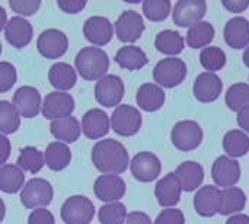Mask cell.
I'll return each instance as SVG.
<instances>
[{"mask_svg": "<svg viewBox=\"0 0 249 224\" xmlns=\"http://www.w3.org/2000/svg\"><path fill=\"white\" fill-rule=\"evenodd\" d=\"M127 214V208L123 203H109L99 208L98 219L101 224H123Z\"/></svg>", "mask_w": 249, "mask_h": 224, "instance_id": "39", "label": "cell"}, {"mask_svg": "<svg viewBox=\"0 0 249 224\" xmlns=\"http://www.w3.org/2000/svg\"><path fill=\"white\" fill-rule=\"evenodd\" d=\"M25 185V172L16 165H4L0 168V191L4 194H16Z\"/></svg>", "mask_w": 249, "mask_h": 224, "instance_id": "32", "label": "cell"}, {"mask_svg": "<svg viewBox=\"0 0 249 224\" xmlns=\"http://www.w3.org/2000/svg\"><path fill=\"white\" fill-rule=\"evenodd\" d=\"M123 224H153L152 219L143 211H133L127 214V219Z\"/></svg>", "mask_w": 249, "mask_h": 224, "instance_id": "47", "label": "cell"}, {"mask_svg": "<svg viewBox=\"0 0 249 224\" xmlns=\"http://www.w3.org/2000/svg\"><path fill=\"white\" fill-rule=\"evenodd\" d=\"M4 216H6V206H4L3 200L0 198V224L4 220Z\"/></svg>", "mask_w": 249, "mask_h": 224, "instance_id": "52", "label": "cell"}, {"mask_svg": "<svg viewBox=\"0 0 249 224\" xmlns=\"http://www.w3.org/2000/svg\"><path fill=\"white\" fill-rule=\"evenodd\" d=\"M50 131L57 138V141L69 144V143H74L79 140V137L82 134V125L77 118L66 117L61 120L51 121Z\"/></svg>", "mask_w": 249, "mask_h": 224, "instance_id": "27", "label": "cell"}, {"mask_svg": "<svg viewBox=\"0 0 249 224\" xmlns=\"http://www.w3.org/2000/svg\"><path fill=\"white\" fill-rule=\"evenodd\" d=\"M212 179L216 187L223 190L235 187L241 179V165L238 160L225 156H219L212 166Z\"/></svg>", "mask_w": 249, "mask_h": 224, "instance_id": "14", "label": "cell"}, {"mask_svg": "<svg viewBox=\"0 0 249 224\" xmlns=\"http://www.w3.org/2000/svg\"><path fill=\"white\" fill-rule=\"evenodd\" d=\"M111 128L121 137H133L142 128V114L131 105H118L111 115Z\"/></svg>", "mask_w": 249, "mask_h": 224, "instance_id": "7", "label": "cell"}, {"mask_svg": "<svg viewBox=\"0 0 249 224\" xmlns=\"http://www.w3.org/2000/svg\"><path fill=\"white\" fill-rule=\"evenodd\" d=\"M206 12V0H179L174 7L172 20L179 28H191L193 25L201 22Z\"/></svg>", "mask_w": 249, "mask_h": 224, "instance_id": "11", "label": "cell"}, {"mask_svg": "<svg viewBox=\"0 0 249 224\" xmlns=\"http://www.w3.org/2000/svg\"><path fill=\"white\" fill-rule=\"evenodd\" d=\"M136 102L140 109L146 112H156L165 103V92L155 83H144L137 90Z\"/></svg>", "mask_w": 249, "mask_h": 224, "instance_id": "25", "label": "cell"}, {"mask_svg": "<svg viewBox=\"0 0 249 224\" xmlns=\"http://www.w3.org/2000/svg\"><path fill=\"white\" fill-rule=\"evenodd\" d=\"M153 224H185V216L178 208H165L159 213Z\"/></svg>", "mask_w": 249, "mask_h": 224, "instance_id": "43", "label": "cell"}, {"mask_svg": "<svg viewBox=\"0 0 249 224\" xmlns=\"http://www.w3.org/2000/svg\"><path fill=\"white\" fill-rule=\"evenodd\" d=\"M111 128L109 117L105 111L93 108L89 109L82 118V131L90 140H99L108 134Z\"/></svg>", "mask_w": 249, "mask_h": 224, "instance_id": "23", "label": "cell"}, {"mask_svg": "<svg viewBox=\"0 0 249 224\" xmlns=\"http://www.w3.org/2000/svg\"><path fill=\"white\" fill-rule=\"evenodd\" d=\"M125 93L124 82L117 74H107L95 85V99L105 108L118 106Z\"/></svg>", "mask_w": 249, "mask_h": 224, "instance_id": "8", "label": "cell"}, {"mask_svg": "<svg viewBox=\"0 0 249 224\" xmlns=\"http://www.w3.org/2000/svg\"><path fill=\"white\" fill-rule=\"evenodd\" d=\"M0 54H1V44H0Z\"/></svg>", "mask_w": 249, "mask_h": 224, "instance_id": "54", "label": "cell"}, {"mask_svg": "<svg viewBox=\"0 0 249 224\" xmlns=\"http://www.w3.org/2000/svg\"><path fill=\"white\" fill-rule=\"evenodd\" d=\"M222 191L214 185L201 187L194 195V210L198 216L210 219L220 213Z\"/></svg>", "mask_w": 249, "mask_h": 224, "instance_id": "17", "label": "cell"}, {"mask_svg": "<svg viewBox=\"0 0 249 224\" xmlns=\"http://www.w3.org/2000/svg\"><path fill=\"white\" fill-rule=\"evenodd\" d=\"M204 133L197 121L184 120L174 125L171 131L172 144L181 152H193L200 147Z\"/></svg>", "mask_w": 249, "mask_h": 224, "instance_id": "5", "label": "cell"}, {"mask_svg": "<svg viewBox=\"0 0 249 224\" xmlns=\"http://www.w3.org/2000/svg\"><path fill=\"white\" fill-rule=\"evenodd\" d=\"M236 121H238V125L242 128V131L249 134V106L242 109L241 112H238Z\"/></svg>", "mask_w": 249, "mask_h": 224, "instance_id": "49", "label": "cell"}, {"mask_svg": "<svg viewBox=\"0 0 249 224\" xmlns=\"http://www.w3.org/2000/svg\"><path fill=\"white\" fill-rule=\"evenodd\" d=\"M125 182L118 175H101L93 185L95 197L105 203H120V200L125 195Z\"/></svg>", "mask_w": 249, "mask_h": 224, "instance_id": "15", "label": "cell"}, {"mask_svg": "<svg viewBox=\"0 0 249 224\" xmlns=\"http://www.w3.org/2000/svg\"><path fill=\"white\" fill-rule=\"evenodd\" d=\"M92 163L102 175H120L127 171L130 157L127 149L120 141L105 138L93 146Z\"/></svg>", "mask_w": 249, "mask_h": 224, "instance_id": "1", "label": "cell"}, {"mask_svg": "<svg viewBox=\"0 0 249 224\" xmlns=\"http://www.w3.org/2000/svg\"><path fill=\"white\" fill-rule=\"evenodd\" d=\"M155 47L159 52L168 55V57H177L184 51L185 39L182 35L172 29L160 31L155 38Z\"/></svg>", "mask_w": 249, "mask_h": 224, "instance_id": "30", "label": "cell"}, {"mask_svg": "<svg viewBox=\"0 0 249 224\" xmlns=\"http://www.w3.org/2000/svg\"><path fill=\"white\" fill-rule=\"evenodd\" d=\"M228 108L233 112H241L249 106V85L248 83H235L232 85L225 96Z\"/></svg>", "mask_w": 249, "mask_h": 224, "instance_id": "36", "label": "cell"}, {"mask_svg": "<svg viewBox=\"0 0 249 224\" xmlns=\"http://www.w3.org/2000/svg\"><path fill=\"white\" fill-rule=\"evenodd\" d=\"M57 6L64 12V13H79L85 9L86 1L85 0H57Z\"/></svg>", "mask_w": 249, "mask_h": 224, "instance_id": "45", "label": "cell"}, {"mask_svg": "<svg viewBox=\"0 0 249 224\" xmlns=\"http://www.w3.org/2000/svg\"><path fill=\"white\" fill-rule=\"evenodd\" d=\"M18 80V73L13 64L0 61V93L9 92Z\"/></svg>", "mask_w": 249, "mask_h": 224, "instance_id": "41", "label": "cell"}, {"mask_svg": "<svg viewBox=\"0 0 249 224\" xmlns=\"http://www.w3.org/2000/svg\"><path fill=\"white\" fill-rule=\"evenodd\" d=\"M54 190L51 184L42 178H34L28 181L20 190V203L29 210L45 208L51 204Z\"/></svg>", "mask_w": 249, "mask_h": 224, "instance_id": "4", "label": "cell"}, {"mask_svg": "<svg viewBox=\"0 0 249 224\" xmlns=\"http://www.w3.org/2000/svg\"><path fill=\"white\" fill-rule=\"evenodd\" d=\"M9 6L12 7L13 12H16L23 17L36 13L38 9L41 7V0H10Z\"/></svg>", "mask_w": 249, "mask_h": 224, "instance_id": "42", "label": "cell"}, {"mask_svg": "<svg viewBox=\"0 0 249 224\" xmlns=\"http://www.w3.org/2000/svg\"><path fill=\"white\" fill-rule=\"evenodd\" d=\"M228 57L219 47H206L200 52V63L209 73H216L226 66Z\"/></svg>", "mask_w": 249, "mask_h": 224, "instance_id": "38", "label": "cell"}, {"mask_svg": "<svg viewBox=\"0 0 249 224\" xmlns=\"http://www.w3.org/2000/svg\"><path fill=\"white\" fill-rule=\"evenodd\" d=\"M242 58H244V64L247 66L249 69V45L245 48V51H244V55H242Z\"/></svg>", "mask_w": 249, "mask_h": 224, "instance_id": "53", "label": "cell"}, {"mask_svg": "<svg viewBox=\"0 0 249 224\" xmlns=\"http://www.w3.org/2000/svg\"><path fill=\"white\" fill-rule=\"evenodd\" d=\"M223 90V82L216 73L204 71L197 76L193 86V93L198 102L210 103L214 102Z\"/></svg>", "mask_w": 249, "mask_h": 224, "instance_id": "18", "label": "cell"}, {"mask_svg": "<svg viewBox=\"0 0 249 224\" xmlns=\"http://www.w3.org/2000/svg\"><path fill=\"white\" fill-rule=\"evenodd\" d=\"M226 224H249V216L247 214H235L228 219Z\"/></svg>", "mask_w": 249, "mask_h": 224, "instance_id": "50", "label": "cell"}, {"mask_svg": "<svg viewBox=\"0 0 249 224\" xmlns=\"http://www.w3.org/2000/svg\"><path fill=\"white\" fill-rule=\"evenodd\" d=\"M48 80L57 92H67L74 87L77 82V74L70 64L55 63L50 67Z\"/></svg>", "mask_w": 249, "mask_h": 224, "instance_id": "26", "label": "cell"}, {"mask_svg": "<svg viewBox=\"0 0 249 224\" xmlns=\"http://www.w3.org/2000/svg\"><path fill=\"white\" fill-rule=\"evenodd\" d=\"M181 194L182 188L174 172L159 179L155 187V197L158 200V204L163 208H175V206L181 200Z\"/></svg>", "mask_w": 249, "mask_h": 224, "instance_id": "20", "label": "cell"}, {"mask_svg": "<svg viewBox=\"0 0 249 224\" xmlns=\"http://www.w3.org/2000/svg\"><path fill=\"white\" fill-rule=\"evenodd\" d=\"M74 98L66 92H51L48 93L41 106V112L45 120H61L66 117H71L74 111Z\"/></svg>", "mask_w": 249, "mask_h": 224, "instance_id": "10", "label": "cell"}, {"mask_svg": "<svg viewBox=\"0 0 249 224\" xmlns=\"http://www.w3.org/2000/svg\"><path fill=\"white\" fill-rule=\"evenodd\" d=\"M245 206H247V195L244 190L238 187L222 190V207L219 214L222 216L239 214L242 210H245Z\"/></svg>", "mask_w": 249, "mask_h": 224, "instance_id": "34", "label": "cell"}, {"mask_svg": "<svg viewBox=\"0 0 249 224\" xmlns=\"http://www.w3.org/2000/svg\"><path fill=\"white\" fill-rule=\"evenodd\" d=\"M60 216L66 224H90L95 216V206L85 195H71L61 206Z\"/></svg>", "mask_w": 249, "mask_h": 224, "instance_id": "6", "label": "cell"}, {"mask_svg": "<svg viewBox=\"0 0 249 224\" xmlns=\"http://www.w3.org/2000/svg\"><path fill=\"white\" fill-rule=\"evenodd\" d=\"M131 175L140 182H153L162 172V163L155 153L140 152L130 160Z\"/></svg>", "mask_w": 249, "mask_h": 224, "instance_id": "12", "label": "cell"}, {"mask_svg": "<svg viewBox=\"0 0 249 224\" xmlns=\"http://www.w3.org/2000/svg\"><path fill=\"white\" fill-rule=\"evenodd\" d=\"M214 38V28L210 22L201 20L196 25H193L191 28H188L187 36H185V42L188 44V47L194 48V50H203L206 47H209V44L213 41Z\"/></svg>", "mask_w": 249, "mask_h": 224, "instance_id": "33", "label": "cell"}, {"mask_svg": "<svg viewBox=\"0 0 249 224\" xmlns=\"http://www.w3.org/2000/svg\"><path fill=\"white\" fill-rule=\"evenodd\" d=\"M175 176L178 178L182 191L193 192L198 190L204 181V169L200 163L194 160H187L175 169Z\"/></svg>", "mask_w": 249, "mask_h": 224, "instance_id": "24", "label": "cell"}, {"mask_svg": "<svg viewBox=\"0 0 249 224\" xmlns=\"http://www.w3.org/2000/svg\"><path fill=\"white\" fill-rule=\"evenodd\" d=\"M144 20L143 16L136 10H125L120 15L114 25V34L121 42L133 44L142 38L144 32Z\"/></svg>", "mask_w": 249, "mask_h": 224, "instance_id": "9", "label": "cell"}, {"mask_svg": "<svg viewBox=\"0 0 249 224\" xmlns=\"http://www.w3.org/2000/svg\"><path fill=\"white\" fill-rule=\"evenodd\" d=\"M223 150L231 159L244 157L249 152V136L242 130H231L223 137Z\"/></svg>", "mask_w": 249, "mask_h": 224, "instance_id": "31", "label": "cell"}, {"mask_svg": "<svg viewBox=\"0 0 249 224\" xmlns=\"http://www.w3.org/2000/svg\"><path fill=\"white\" fill-rule=\"evenodd\" d=\"M6 23H7V13L6 10L0 6V31H3L6 28Z\"/></svg>", "mask_w": 249, "mask_h": 224, "instance_id": "51", "label": "cell"}, {"mask_svg": "<svg viewBox=\"0 0 249 224\" xmlns=\"http://www.w3.org/2000/svg\"><path fill=\"white\" fill-rule=\"evenodd\" d=\"M10 150H12V146H10V140L0 134V168L6 165L9 156H10Z\"/></svg>", "mask_w": 249, "mask_h": 224, "instance_id": "48", "label": "cell"}, {"mask_svg": "<svg viewBox=\"0 0 249 224\" xmlns=\"http://www.w3.org/2000/svg\"><path fill=\"white\" fill-rule=\"evenodd\" d=\"M74 66L82 79L99 80L107 76L109 69V58L108 54L98 47H85L77 52Z\"/></svg>", "mask_w": 249, "mask_h": 224, "instance_id": "2", "label": "cell"}, {"mask_svg": "<svg viewBox=\"0 0 249 224\" xmlns=\"http://www.w3.org/2000/svg\"><path fill=\"white\" fill-rule=\"evenodd\" d=\"M44 162L51 171L60 172L70 165L71 152L67 144L61 141H53L47 146L44 152Z\"/></svg>", "mask_w": 249, "mask_h": 224, "instance_id": "29", "label": "cell"}, {"mask_svg": "<svg viewBox=\"0 0 249 224\" xmlns=\"http://www.w3.org/2000/svg\"><path fill=\"white\" fill-rule=\"evenodd\" d=\"M13 105L23 118H35L42 106L38 89L32 86H22L13 93Z\"/></svg>", "mask_w": 249, "mask_h": 224, "instance_id": "19", "label": "cell"}, {"mask_svg": "<svg viewBox=\"0 0 249 224\" xmlns=\"http://www.w3.org/2000/svg\"><path fill=\"white\" fill-rule=\"evenodd\" d=\"M222 4L232 13H241L249 7V0H222Z\"/></svg>", "mask_w": 249, "mask_h": 224, "instance_id": "46", "label": "cell"}, {"mask_svg": "<svg viewBox=\"0 0 249 224\" xmlns=\"http://www.w3.org/2000/svg\"><path fill=\"white\" fill-rule=\"evenodd\" d=\"M28 224H55L54 216L47 208H36L28 217Z\"/></svg>", "mask_w": 249, "mask_h": 224, "instance_id": "44", "label": "cell"}, {"mask_svg": "<svg viewBox=\"0 0 249 224\" xmlns=\"http://www.w3.org/2000/svg\"><path fill=\"white\" fill-rule=\"evenodd\" d=\"M172 4L169 0H146L143 1V15L152 22H162L171 13Z\"/></svg>", "mask_w": 249, "mask_h": 224, "instance_id": "40", "label": "cell"}, {"mask_svg": "<svg viewBox=\"0 0 249 224\" xmlns=\"http://www.w3.org/2000/svg\"><path fill=\"white\" fill-rule=\"evenodd\" d=\"M20 127V115L13 103L0 101V134L7 136L16 133Z\"/></svg>", "mask_w": 249, "mask_h": 224, "instance_id": "37", "label": "cell"}, {"mask_svg": "<svg viewBox=\"0 0 249 224\" xmlns=\"http://www.w3.org/2000/svg\"><path fill=\"white\" fill-rule=\"evenodd\" d=\"M187 77V64L178 57H166L158 61L153 69V80L158 86L172 89L179 86Z\"/></svg>", "mask_w": 249, "mask_h": 224, "instance_id": "3", "label": "cell"}, {"mask_svg": "<svg viewBox=\"0 0 249 224\" xmlns=\"http://www.w3.org/2000/svg\"><path fill=\"white\" fill-rule=\"evenodd\" d=\"M45 162H44V153L39 152L36 147L28 146L23 147L18 156L16 160V166L20 168L23 172H29V173H38L42 168H44Z\"/></svg>", "mask_w": 249, "mask_h": 224, "instance_id": "35", "label": "cell"}, {"mask_svg": "<svg viewBox=\"0 0 249 224\" xmlns=\"http://www.w3.org/2000/svg\"><path fill=\"white\" fill-rule=\"evenodd\" d=\"M34 29L32 25L22 16H13L12 19L7 20L6 28H4V36L6 41L13 47V48H23L32 41Z\"/></svg>", "mask_w": 249, "mask_h": 224, "instance_id": "21", "label": "cell"}, {"mask_svg": "<svg viewBox=\"0 0 249 224\" xmlns=\"http://www.w3.org/2000/svg\"><path fill=\"white\" fill-rule=\"evenodd\" d=\"M115 63L121 69H125V70H130V71H136V70L143 69L149 63V58H147L146 52L140 47L125 45V47H121L117 51Z\"/></svg>", "mask_w": 249, "mask_h": 224, "instance_id": "28", "label": "cell"}, {"mask_svg": "<svg viewBox=\"0 0 249 224\" xmlns=\"http://www.w3.org/2000/svg\"><path fill=\"white\" fill-rule=\"evenodd\" d=\"M36 48L42 57L48 60H55L67 52L69 38L63 31L51 28L41 32V35L36 39Z\"/></svg>", "mask_w": 249, "mask_h": 224, "instance_id": "13", "label": "cell"}, {"mask_svg": "<svg viewBox=\"0 0 249 224\" xmlns=\"http://www.w3.org/2000/svg\"><path fill=\"white\" fill-rule=\"evenodd\" d=\"M83 35L92 45L104 47L114 36V25L105 16H90L83 23Z\"/></svg>", "mask_w": 249, "mask_h": 224, "instance_id": "16", "label": "cell"}, {"mask_svg": "<svg viewBox=\"0 0 249 224\" xmlns=\"http://www.w3.org/2000/svg\"><path fill=\"white\" fill-rule=\"evenodd\" d=\"M225 42L233 50H242L249 45V20L244 16H235L228 20L223 29Z\"/></svg>", "mask_w": 249, "mask_h": 224, "instance_id": "22", "label": "cell"}]
</instances>
